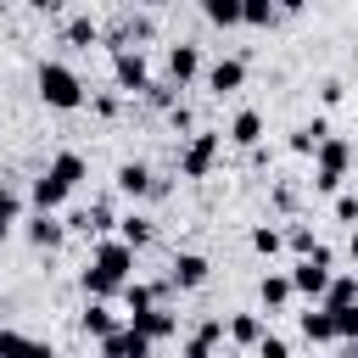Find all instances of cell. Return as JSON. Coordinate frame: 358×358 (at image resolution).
<instances>
[{
    "label": "cell",
    "mask_w": 358,
    "mask_h": 358,
    "mask_svg": "<svg viewBox=\"0 0 358 358\" xmlns=\"http://www.w3.org/2000/svg\"><path fill=\"white\" fill-rule=\"evenodd\" d=\"M241 84H246V62H241V56H218V62L207 67V90H213V95H235Z\"/></svg>",
    "instance_id": "obj_14"
},
{
    "label": "cell",
    "mask_w": 358,
    "mask_h": 358,
    "mask_svg": "<svg viewBox=\"0 0 358 358\" xmlns=\"http://www.w3.org/2000/svg\"><path fill=\"white\" fill-rule=\"evenodd\" d=\"M347 162H352V145H347L341 134H330V140L313 151V190H324V196H341Z\"/></svg>",
    "instance_id": "obj_3"
},
{
    "label": "cell",
    "mask_w": 358,
    "mask_h": 358,
    "mask_svg": "<svg viewBox=\"0 0 358 358\" xmlns=\"http://www.w3.org/2000/svg\"><path fill=\"white\" fill-rule=\"evenodd\" d=\"M117 296H123V313H129V319L145 313V308H157V285H145V280H129Z\"/></svg>",
    "instance_id": "obj_26"
},
{
    "label": "cell",
    "mask_w": 358,
    "mask_h": 358,
    "mask_svg": "<svg viewBox=\"0 0 358 358\" xmlns=\"http://www.w3.org/2000/svg\"><path fill=\"white\" fill-rule=\"evenodd\" d=\"M324 140H330V123H324V117H308V123H296V129H291V140H285V145H291L296 157H313Z\"/></svg>",
    "instance_id": "obj_19"
},
{
    "label": "cell",
    "mask_w": 358,
    "mask_h": 358,
    "mask_svg": "<svg viewBox=\"0 0 358 358\" xmlns=\"http://www.w3.org/2000/svg\"><path fill=\"white\" fill-rule=\"evenodd\" d=\"M101 358H151V341L123 324V330H112V336L101 341Z\"/></svg>",
    "instance_id": "obj_18"
},
{
    "label": "cell",
    "mask_w": 358,
    "mask_h": 358,
    "mask_svg": "<svg viewBox=\"0 0 358 358\" xmlns=\"http://www.w3.org/2000/svg\"><path fill=\"white\" fill-rule=\"evenodd\" d=\"M90 268H101L112 285H129V280H134V246H123V241H101L95 257H90Z\"/></svg>",
    "instance_id": "obj_7"
},
{
    "label": "cell",
    "mask_w": 358,
    "mask_h": 358,
    "mask_svg": "<svg viewBox=\"0 0 358 358\" xmlns=\"http://www.w3.org/2000/svg\"><path fill=\"white\" fill-rule=\"evenodd\" d=\"M151 235H157V229H151L145 213H123V218H117V241H123V246L140 252V246H151Z\"/></svg>",
    "instance_id": "obj_24"
},
{
    "label": "cell",
    "mask_w": 358,
    "mask_h": 358,
    "mask_svg": "<svg viewBox=\"0 0 358 358\" xmlns=\"http://www.w3.org/2000/svg\"><path fill=\"white\" fill-rule=\"evenodd\" d=\"M280 246H285V235H280L274 224H257V229H252V252H263V257H274Z\"/></svg>",
    "instance_id": "obj_31"
},
{
    "label": "cell",
    "mask_w": 358,
    "mask_h": 358,
    "mask_svg": "<svg viewBox=\"0 0 358 358\" xmlns=\"http://www.w3.org/2000/svg\"><path fill=\"white\" fill-rule=\"evenodd\" d=\"M62 39H67V45H101V22H95L90 11H73V17L62 22Z\"/></svg>",
    "instance_id": "obj_23"
},
{
    "label": "cell",
    "mask_w": 358,
    "mask_h": 358,
    "mask_svg": "<svg viewBox=\"0 0 358 358\" xmlns=\"http://www.w3.org/2000/svg\"><path fill=\"white\" fill-rule=\"evenodd\" d=\"M168 129H173V134H185V140H190V134H196V112H190V106H185V101H179V106H173V112H168Z\"/></svg>",
    "instance_id": "obj_34"
},
{
    "label": "cell",
    "mask_w": 358,
    "mask_h": 358,
    "mask_svg": "<svg viewBox=\"0 0 358 358\" xmlns=\"http://www.w3.org/2000/svg\"><path fill=\"white\" fill-rule=\"evenodd\" d=\"M90 173V162H84V151H56L50 162H45V173L28 185V201H34V213H56L73 190H78V179Z\"/></svg>",
    "instance_id": "obj_1"
},
{
    "label": "cell",
    "mask_w": 358,
    "mask_h": 358,
    "mask_svg": "<svg viewBox=\"0 0 358 358\" xmlns=\"http://www.w3.org/2000/svg\"><path fill=\"white\" fill-rule=\"evenodd\" d=\"M229 145H241V151H257L263 145V112L257 106H241L235 117H229V134H224Z\"/></svg>",
    "instance_id": "obj_11"
},
{
    "label": "cell",
    "mask_w": 358,
    "mask_h": 358,
    "mask_svg": "<svg viewBox=\"0 0 358 358\" xmlns=\"http://www.w3.org/2000/svg\"><path fill=\"white\" fill-rule=\"evenodd\" d=\"M90 106H95V117H117V95H112V90L90 95Z\"/></svg>",
    "instance_id": "obj_36"
},
{
    "label": "cell",
    "mask_w": 358,
    "mask_h": 358,
    "mask_svg": "<svg viewBox=\"0 0 358 358\" xmlns=\"http://www.w3.org/2000/svg\"><path fill=\"white\" fill-rule=\"evenodd\" d=\"M336 341H347V347H352V341H358V302H352V308H341V313H336Z\"/></svg>",
    "instance_id": "obj_33"
},
{
    "label": "cell",
    "mask_w": 358,
    "mask_h": 358,
    "mask_svg": "<svg viewBox=\"0 0 358 358\" xmlns=\"http://www.w3.org/2000/svg\"><path fill=\"white\" fill-rule=\"evenodd\" d=\"M252 358H291V347H285V336H274V330H268V336L252 347Z\"/></svg>",
    "instance_id": "obj_35"
},
{
    "label": "cell",
    "mask_w": 358,
    "mask_h": 358,
    "mask_svg": "<svg viewBox=\"0 0 358 358\" xmlns=\"http://www.w3.org/2000/svg\"><path fill=\"white\" fill-rule=\"evenodd\" d=\"M296 330H302L313 347H330V341H336V313H324V308H308V313L296 319Z\"/></svg>",
    "instance_id": "obj_22"
},
{
    "label": "cell",
    "mask_w": 358,
    "mask_h": 358,
    "mask_svg": "<svg viewBox=\"0 0 358 358\" xmlns=\"http://www.w3.org/2000/svg\"><path fill=\"white\" fill-rule=\"evenodd\" d=\"M352 302H358V274H330L319 308H324V313H341V308H352Z\"/></svg>",
    "instance_id": "obj_21"
},
{
    "label": "cell",
    "mask_w": 358,
    "mask_h": 358,
    "mask_svg": "<svg viewBox=\"0 0 358 358\" xmlns=\"http://www.w3.org/2000/svg\"><path fill=\"white\" fill-rule=\"evenodd\" d=\"M274 207L291 213V207H296V190H291V185H274Z\"/></svg>",
    "instance_id": "obj_39"
},
{
    "label": "cell",
    "mask_w": 358,
    "mask_h": 358,
    "mask_svg": "<svg viewBox=\"0 0 358 358\" xmlns=\"http://www.w3.org/2000/svg\"><path fill=\"white\" fill-rule=\"evenodd\" d=\"M207 274H213V263L201 252H173V263H168V285H179V291L207 285Z\"/></svg>",
    "instance_id": "obj_9"
},
{
    "label": "cell",
    "mask_w": 358,
    "mask_h": 358,
    "mask_svg": "<svg viewBox=\"0 0 358 358\" xmlns=\"http://www.w3.org/2000/svg\"><path fill=\"white\" fill-rule=\"evenodd\" d=\"M218 151H224V134H218V129H196V134L179 145V173H185V179H207L213 162H218Z\"/></svg>",
    "instance_id": "obj_4"
},
{
    "label": "cell",
    "mask_w": 358,
    "mask_h": 358,
    "mask_svg": "<svg viewBox=\"0 0 358 358\" xmlns=\"http://www.w3.org/2000/svg\"><path fill=\"white\" fill-rule=\"evenodd\" d=\"M112 185H117V196H134V201H140V196H157V173H151L140 157H134V162H117V179H112Z\"/></svg>",
    "instance_id": "obj_12"
},
{
    "label": "cell",
    "mask_w": 358,
    "mask_h": 358,
    "mask_svg": "<svg viewBox=\"0 0 358 358\" xmlns=\"http://www.w3.org/2000/svg\"><path fill=\"white\" fill-rule=\"evenodd\" d=\"M17 224H22V196H17V190L0 179V235H11Z\"/></svg>",
    "instance_id": "obj_29"
},
{
    "label": "cell",
    "mask_w": 358,
    "mask_h": 358,
    "mask_svg": "<svg viewBox=\"0 0 358 358\" xmlns=\"http://www.w3.org/2000/svg\"><path fill=\"white\" fill-rule=\"evenodd\" d=\"M268 336V324H263V313H235L229 324H224V341H235V347H257Z\"/></svg>",
    "instance_id": "obj_20"
},
{
    "label": "cell",
    "mask_w": 358,
    "mask_h": 358,
    "mask_svg": "<svg viewBox=\"0 0 358 358\" xmlns=\"http://www.w3.org/2000/svg\"><path fill=\"white\" fill-rule=\"evenodd\" d=\"M0 358H56V347L50 341H34V336H22L11 324H0Z\"/></svg>",
    "instance_id": "obj_15"
},
{
    "label": "cell",
    "mask_w": 358,
    "mask_h": 358,
    "mask_svg": "<svg viewBox=\"0 0 358 358\" xmlns=\"http://www.w3.org/2000/svg\"><path fill=\"white\" fill-rule=\"evenodd\" d=\"M162 67H168V84H173V90H185V84L201 73V45H190V39L168 45V50H162Z\"/></svg>",
    "instance_id": "obj_8"
},
{
    "label": "cell",
    "mask_w": 358,
    "mask_h": 358,
    "mask_svg": "<svg viewBox=\"0 0 358 358\" xmlns=\"http://www.w3.org/2000/svg\"><path fill=\"white\" fill-rule=\"evenodd\" d=\"M112 84H117L123 95H145V90H151V62H145V50H140V45L112 56Z\"/></svg>",
    "instance_id": "obj_6"
},
{
    "label": "cell",
    "mask_w": 358,
    "mask_h": 358,
    "mask_svg": "<svg viewBox=\"0 0 358 358\" xmlns=\"http://www.w3.org/2000/svg\"><path fill=\"white\" fill-rule=\"evenodd\" d=\"M285 246H291V252H296V257H308V252H313V246H319V235H313V229H308V224H291V229H285Z\"/></svg>",
    "instance_id": "obj_32"
},
{
    "label": "cell",
    "mask_w": 358,
    "mask_h": 358,
    "mask_svg": "<svg viewBox=\"0 0 358 358\" xmlns=\"http://www.w3.org/2000/svg\"><path fill=\"white\" fill-rule=\"evenodd\" d=\"M78 330H84V336H95V341H106L112 330H123V319L112 313V302H84V313H78Z\"/></svg>",
    "instance_id": "obj_17"
},
{
    "label": "cell",
    "mask_w": 358,
    "mask_h": 358,
    "mask_svg": "<svg viewBox=\"0 0 358 358\" xmlns=\"http://www.w3.org/2000/svg\"><path fill=\"white\" fill-rule=\"evenodd\" d=\"M67 241V224L56 218V213H34L28 218V246H39V252H56Z\"/></svg>",
    "instance_id": "obj_16"
},
{
    "label": "cell",
    "mask_w": 358,
    "mask_h": 358,
    "mask_svg": "<svg viewBox=\"0 0 358 358\" xmlns=\"http://www.w3.org/2000/svg\"><path fill=\"white\" fill-rule=\"evenodd\" d=\"M324 285H330V246L319 241L308 257H296V268H291V291H302V296H324Z\"/></svg>",
    "instance_id": "obj_5"
},
{
    "label": "cell",
    "mask_w": 358,
    "mask_h": 358,
    "mask_svg": "<svg viewBox=\"0 0 358 358\" xmlns=\"http://www.w3.org/2000/svg\"><path fill=\"white\" fill-rule=\"evenodd\" d=\"M257 302L274 313V308H285L291 302V274H263V285H257Z\"/></svg>",
    "instance_id": "obj_25"
},
{
    "label": "cell",
    "mask_w": 358,
    "mask_h": 358,
    "mask_svg": "<svg viewBox=\"0 0 358 358\" xmlns=\"http://www.w3.org/2000/svg\"><path fill=\"white\" fill-rule=\"evenodd\" d=\"M145 106H157V112H173V106H179V90H173L168 78H151V90H145Z\"/></svg>",
    "instance_id": "obj_30"
},
{
    "label": "cell",
    "mask_w": 358,
    "mask_h": 358,
    "mask_svg": "<svg viewBox=\"0 0 358 358\" xmlns=\"http://www.w3.org/2000/svg\"><path fill=\"white\" fill-rule=\"evenodd\" d=\"M352 229H358V224H352Z\"/></svg>",
    "instance_id": "obj_41"
},
{
    "label": "cell",
    "mask_w": 358,
    "mask_h": 358,
    "mask_svg": "<svg viewBox=\"0 0 358 358\" xmlns=\"http://www.w3.org/2000/svg\"><path fill=\"white\" fill-rule=\"evenodd\" d=\"M341 95H347V84H341V78H324V84H319V101H324V106H336Z\"/></svg>",
    "instance_id": "obj_38"
},
{
    "label": "cell",
    "mask_w": 358,
    "mask_h": 358,
    "mask_svg": "<svg viewBox=\"0 0 358 358\" xmlns=\"http://www.w3.org/2000/svg\"><path fill=\"white\" fill-rule=\"evenodd\" d=\"M347 252H352V268H358V229H352V246H347Z\"/></svg>",
    "instance_id": "obj_40"
},
{
    "label": "cell",
    "mask_w": 358,
    "mask_h": 358,
    "mask_svg": "<svg viewBox=\"0 0 358 358\" xmlns=\"http://www.w3.org/2000/svg\"><path fill=\"white\" fill-rule=\"evenodd\" d=\"M201 17L213 28H235L241 22V0H201Z\"/></svg>",
    "instance_id": "obj_28"
},
{
    "label": "cell",
    "mask_w": 358,
    "mask_h": 358,
    "mask_svg": "<svg viewBox=\"0 0 358 358\" xmlns=\"http://www.w3.org/2000/svg\"><path fill=\"white\" fill-rule=\"evenodd\" d=\"M336 218H341V224H352V218H358V196H352V190H341V196H336Z\"/></svg>",
    "instance_id": "obj_37"
},
{
    "label": "cell",
    "mask_w": 358,
    "mask_h": 358,
    "mask_svg": "<svg viewBox=\"0 0 358 358\" xmlns=\"http://www.w3.org/2000/svg\"><path fill=\"white\" fill-rule=\"evenodd\" d=\"M34 84H39V101H45V106H56V112H78V106L90 101L84 78H78L67 62H39Z\"/></svg>",
    "instance_id": "obj_2"
},
{
    "label": "cell",
    "mask_w": 358,
    "mask_h": 358,
    "mask_svg": "<svg viewBox=\"0 0 358 358\" xmlns=\"http://www.w3.org/2000/svg\"><path fill=\"white\" fill-rule=\"evenodd\" d=\"M241 22L246 28H274L280 22V6L274 0H241Z\"/></svg>",
    "instance_id": "obj_27"
},
{
    "label": "cell",
    "mask_w": 358,
    "mask_h": 358,
    "mask_svg": "<svg viewBox=\"0 0 358 358\" xmlns=\"http://www.w3.org/2000/svg\"><path fill=\"white\" fill-rule=\"evenodd\" d=\"M218 347H224V319H218V313L201 319V324L185 336V358H218Z\"/></svg>",
    "instance_id": "obj_13"
},
{
    "label": "cell",
    "mask_w": 358,
    "mask_h": 358,
    "mask_svg": "<svg viewBox=\"0 0 358 358\" xmlns=\"http://www.w3.org/2000/svg\"><path fill=\"white\" fill-rule=\"evenodd\" d=\"M123 324H129L134 336H145L151 347H157V341H168V336H179V319H173L162 302H157V308H145V313H134V319H123Z\"/></svg>",
    "instance_id": "obj_10"
}]
</instances>
